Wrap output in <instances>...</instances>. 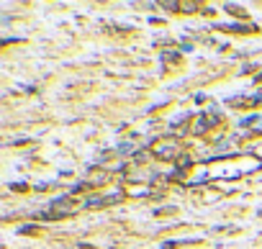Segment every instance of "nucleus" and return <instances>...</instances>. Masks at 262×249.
I'll use <instances>...</instances> for the list:
<instances>
[{
    "mask_svg": "<svg viewBox=\"0 0 262 249\" xmlns=\"http://www.w3.org/2000/svg\"><path fill=\"white\" fill-rule=\"evenodd\" d=\"M82 206L77 203V200H72V198H62V200H54L52 203V208L44 213V218H49V221H54V218H64V216H72V213H77Z\"/></svg>",
    "mask_w": 262,
    "mask_h": 249,
    "instance_id": "f257e3e1",
    "label": "nucleus"
},
{
    "mask_svg": "<svg viewBox=\"0 0 262 249\" xmlns=\"http://www.w3.org/2000/svg\"><path fill=\"white\" fill-rule=\"evenodd\" d=\"M105 180H108V175H105V172H100V170H93V172H90V180H88L85 185H88V188H95V185H103Z\"/></svg>",
    "mask_w": 262,
    "mask_h": 249,
    "instance_id": "7ed1b4c3",
    "label": "nucleus"
},
{
    "mask_svg": "<svg viewBox=\"0 0 262 249\" xmlns=\"http://www.w3.org/2000/svg\"><path fill=\"white\" fill-rule=\"evenodd\" d=\"M178 142L175 139H160V142H155L152 144V154L155 157H160V160H175L178 157Z\"/></svg>",
    "mask_w": 262,
    "mask_h": 249,
    "instance_id": "f03ea898",
    "label": "nucleus"
},
{
    "mask_svg": "<svg viewBox=\"0 0 262 249\" xmlns=\"http://www.w3.org/2000/svg\"><path fill=\"white\" fill-rule=\"evenodd\" d=\"M195 8H198L195 3H180V11H188V13H190V11H195Z\"/></svg>",
    "mask_w": 262,
    "mask_h": 249,
    "instance_id": "20e7f679",
    "label": "nucleus"
}]
</instances>
